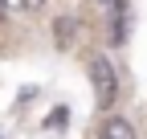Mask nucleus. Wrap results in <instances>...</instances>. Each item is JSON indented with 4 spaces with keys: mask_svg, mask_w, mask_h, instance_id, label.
<instances>
[{
    "mask_svg": "<svg viewBox=\"0 0 147 139\" xmlns=\"http://www.w3.org/2000/svg\"><path fill=\"white\" fill-rule=\"evenodd\" d=\"M90 82H94V98L98 107L110 111L115 107V94H119V78H115V65H110V57H90Z\"/></svg>",
    "mask_w": 147,
    "mask_h": 139,
    "instance_id": "1",
    "label": "nucleus"
},
{
    "mask_svg": "<svg viewBox=\"0 0 147 139\" xmlns=\"http://www.w3.org/2000/svg\"><path fill=\"white\" fill-rule=\"evenodd\" d=\"M110 12H115V33H110V41L123 45V41H127V21H131V12H127V0H110Z\"/></svg>",
    "mask_w": 147,
    "mask_h": 139,
    "instance_id": "3",
    "label": "nucleus"
},
{
    "mask_svg": "<svg viewBox=\"0 0 147 139\" xmlns=\"http://www.w3.org/2000/svg\"><path fill=\"white\" fill-rule=\"evenodd\" d=\"M98 139H139V135H135V127L127 123V119L110 115L106 123H102V131H98Z\"/></svg>",
    "mask_w": 147,
    "mask_h": 139,
    "instance_id": "2",
    "label": "nucleus"
},
{
    "mask_svg": "<svg viewBox=\"0 0 147 139\" xmlns=\"http://www.w3.org/2000/svg\"><path fill=\"white\" fill-rule=\"evenodd\" d=\"M69 33H74V21L61 16V21H57V41H61V45H69Z\"/></svg>",
    "mask_w": 147,
    "mask_h": 139,
    "instance_id": "5",
    "label": "nucleus"
},
{
    "mask_svg": "<svg viewBox=\"0 0 147 139\" xmlns=\"http://www.w3.org/2000/svg\"><path fill=\"white\" fill-rule=\"evenodd\" d=\"M0 4H8L12 12H41L45 0H0Z\"/></svg>",
    "mask_w": 147,
    "mask_h": 139,
    "instance_id": "4",
    "label": "nucleus"
}]
</instances>
